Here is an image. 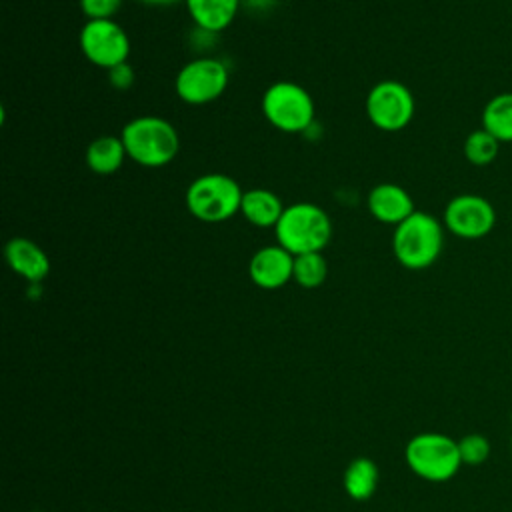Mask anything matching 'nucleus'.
<instances>
[{"mask_svg": "<svg viewBox=\"0 0 512 512\" xmlns=\"http://www.w3.org/2000/svg\"><path fill=\"white\" fill-rule=\"evenodd\" d=\"M378 484V468L368 458H358L344 472L346 494L354 500H368Z\"/></svg>", "mask_w": 512, "mask_h": 512, "instance_id": "obj_18", "label": "nucleus"}, {"mask_svg": "<svg viewBox=\"0 0 512 512\" xmlns=\"http://www.w3.org/2000/svg\"><path fill=\"white\" fill-rule=\"evenodd\" d=\"M126 158L128 154L120 136H98L86 148V166L100 176L118 172Z\"/></svg>", "mask_w": 512, "mask_h": 512, "instance_id": "obj_16", "label": "nucleus"}, {"mask_svg": "<svg viewBox=\"0 0 512 512\" xmlns=\"http://www.w3.org/2000/svg\"><path fill=\"white\" fill-rule=\"evenodd\" d=\"M480 122L502 144H512V92L492 96L482 108Z\"/></svg>", "mask_w": 512, "mask_h": 512, "instance_id": "obj_17", "label": "nucleus"}, {"mask_svg": "<svg viewBox=\"0 0 512 512\" xmlns=\"http://www.w3.org/2000/svg\"><path fill=\"white\" fill-rule=\"evenodd\" d=\"M108 80L114 88L118 90H128L132 84H134V72H132V66L128 62L120 64V66H114L112 70H108Z\"/></svg>", "mask_w": 512, "mask_h": 512, "instance_id": "obj_23", "label": "nucleus"}, {"mask_svg": "<svg viewBox=\"0 0 512 512\" xmlns=\"http://www.w3.org/2000/svg\"><path fill=\"white\" fill-rule=\"evenodd\" d=\"M78 44L84 58L104 68L106 72L114 66L128 62L130 56V38L128 32L112 20H86L80 28Z\"/></svg>", "mask_w": 512, "mask_h": 512, "instance_id": "obj_9", "label": "nucleus"}, {"mask_svg": "<svg viewBox=\"0 0 512 512\" xmlns=\"http://www.w3.org/2000/svg\"><path fill=\"white\" fill-rule=\"evenodd\" d=\"M458 450L464 466H482L492 452L490 440L480 432H470L458 440Z\"/></svg>", "mask_w": 512, "mask_h": 512, "instance_id": "obj_21", "label": "nucleus"}, {"mask_svg": "<svg viewBox=\"0 0 512 512\" xmlns=\"http://www.w3.org/2000/svg\"><path fill=\"white\" fill-rule=\"evenodd\" d=\"M4 258L12 272L32 284L42 282L50 272L48 254L30 238H10L4 246Z\"/></svg>", "mask_w": 512, "mask_h": 512, "instance_id": "obj_13", "label": "nucleus"}, {"mask_svg": "<svg viewBox=\"0 0 512 512\" xmlns=\"http://www.w3.org/2000/svg\"><path fill=\"white\" fill-rule=\"evenodd\" d=\"M292 274L294 254L284 250L280 244L258 248L248 262V276L262 290L282 288L292 280Z\"/></svg>", "mask_w": 512, "mask_h": 512, "instance_id": "obj_11", "label": "nucleus"}, {"mask_svg": "<svg viewBox=\"0 0 512 512\" xmlns=\"http://www.w3.org/2000/svg\"><path fill=\"white\" fill-rule=\"evenodd\" d=\"M262 114L276 130L298 134L314 124L316 108L304 86L290 80H278L262 94Z\"/></svg>", "mask_w": 512, "mask_h": 512, "instance_id": "obj_6", "label": "nucleus"}, {"mask_svg": "<svg viewBox=\"0 0 512 512\" xmlns=\"http://www.w3.org/2000/svg\"><path fill=\"white\" fill-rule=\"evenodd\" d=\"M500 146H502V142L480 126L466 136L462 152H464V158L472 166H488L496 160Z\"/></svg>", "mask_w": 512, "mask_h": 512, "instance_id": "obj_19", "label": "nucleus"}, {"mask_svg": "<svg viewBox=\"0 0 512 512\" xmlns=\"http://www.w3.org/2000/svg\"><path fill=\"white\" fill-rule=\"evenodd\" d=\"M444 224L430 212L416 210L404 222L394 226L392 254L408 270H426L442 254Z\"/></svg>", "mask_w": 512, "mask_h": 512, "instance_id": "obj_2", "label": "nucleus"}, {"mask_svg": "<svg viewBox=\"0 0 512 512\" xmlns=\"http://www.w3.org/2000/svg\"><path fill=\"white\" fill-rule=\"evenodd\" d=\"M416 112L410 88L398 80H382L374 84L366 96L368 120L382 132H398L406 128Z\"/></svg>", "mask_w": 512, "mask_h": 512, "instance_id": "obj_8", "label": "nucleus"}, {"mask_svg": "<svg viewBox=\"0 0 512 512\" xmlns=\"http://www.w3.org/2000/svg\"><path fill=\"white\" fill-rule=\"evenodd\" d=\"M366 206L374 220L390 226H398L416 212L410 192L394 182L376 184L368 194Z\"/></svg>", "mask_w": 512, "mask_h": 512, "instance_id": "obj_12", "label": "nucleus"}, {"mask_svg": "<svg viewBox=\"0 0 512 512\" xmlns=\"http://www.w3.org/2000/svg\"><path fill=\"white\" fill-rule=\"evenodd\" d=\"M184 4L192 22L204 32L226 30L240 10V0H184Z\"/></svg>", "mask_w": 512, "mask_h": 512, "instance_id": "obj_14", "label": "nucleus"}, {"mask_svg": "<svg viewBox=\"0 0 512 512\" xmlns=\"http://www.w3.org/2000/svg\"><path fill=\"white\" fill-rule=\"evenodd\" d=\"M404 456L408 468L428 482H446L464 466L458 442L442 432L416 434L406 444Z\"/></svg>", "mask_w": 512, "mask_h": 512, "instance_id": "obj_5", "label": "nucleus"}, {"mask_svg": "<svg viewBox=\"0 0 512 512\" xmlns=\"http://www.w3.org/2000/svg\"><path fill=\"white\" fill-rule=\"evenodd\" d=\"M328 274V264L322 252H308L294 256L292 280L302 288H318Z\"/></svg>", "mask_w": 512, "mask_h": 512, "instance_id": "obj_20", "label": "nucleus"}, {"mask_svg": "<svg viewBox=\"0 0 512 512\" xmlns=\"http://www.w3.org/2000/svg\"><path fill=\"white\" fill-rule=\"evenodd\" d=\"M274 234L276 244L294 256L322 252L332 238V220L318 204L294 202L284 208Z\"/></svg>", "mask_w": 512, "mask_h": 512, "instance_id": "obj_3", "label": "nucleus"}, {"mask_svg": "<svg viewBox=\"0 0 512 512\" xmlns=\"http://www.w3.org/2000/svg\"><path fill=\"white\" fill-rule=\"evenodd\" d=\"M228 88V68L218 58H194L186 62L174 80L176 96L190 106L218 100Z\"/></svg>", "mask_w": 512, "mask_h": 512, "instance_id": "obj_7", "label": "nucleus"}, {"mask_svg": "<svg viewBox=\"0 0 512 512\" xmlns=\"http://www.w3.org/2000/svg\"><path fill=\"white\" fill-rule=\"evenodd\" d=\"M282 200L266 188H250L244 190L240 214L246 222H250L256 228H274L284 212Z\"/></svg>", "mask_w": 512, "mask_h": 512, "instance_id": "obj_15", "label": "nucleus"}, {"mask_svg": "<svg viewBox=\"0 0 512 512\" xmlns=\"http://www.w3.org/2000/svg\"><path fill=\"white\" fill-rule=\"evenodd\" d=\"M124 0H78L86 20H112Z\"/></svg>", "mask_w": 512, "mask_h": 512, "instance_id": "obj_22", "label": "nucleus"}, {"mask_svg": "<svg viewBox=\"0 0 512 512\" xmlns=\"http://www.w3.org/2000/svg\"><path fill=\"white\" fill-rule=\"evenodd\" d=\"M146 6H170V4H176V2H184V0H138Z\"/></svg>", "mask_w": 512, "mask_h": 512, "instance_id": "obj_24", "label": "nucleus"}, {"mask_svg": "<svg viewBox=\"0 0 512 512\" xmlns=\"http://www.w3.org/2000/svg\"><path fill=\"white\" fill-rule=\"evenodd\" d=\"M442 224L456 238L480 240L494 230L496 210L480 194H458L444 206Z\"/></svg>", "mask_w": 512, "mask_h": 512, "instance_id": "obj_10", "label": "nucleus"}, {"mask_svg": "<svg viewBox=\"0 0 512 512\" xmlns=\"http://www.w3.org/2000/svg\"><path fill=\"white\" fill-rule=\"evenodd\" d=\"M244 190L240 184L220 172H210L194 178L184 194L188 212L206 224H220L240 212Z\"/></svg>", "mask_w": 512, "mask_h": 512, "instance_id": "obj_4", "label": "nucleus"}, {"mask_svg": "<svg viewBox=\"0 0 512 512\" xmlns=\"http://www.w3.org/2000/svg\"><path fill=\"white\" fill-rule=\"evenodd\" d=\"M510 424H512V414H510ZM512 440V438H510Z\"/></svg>", "mask_w": 512, "mask_h": 512, "instance_id": "obj_25", "label": "nucleus"}, {"mask_svg": "<svg viewBox=\"0 0 512 512\" xmlns=\"http://www.w3.org/2000/svg\"><path fill=\"white\" fill-rule=\"evenodd\" d=\"M120 138L128 158L144 168H162L180 150L178 130L162 116H136L128 120L122 126Z\"/></svg>", "mask_w": 512, "mask_h": 512, "instance_id": "obj_1", "label": "nucleus"}]
</instances>
